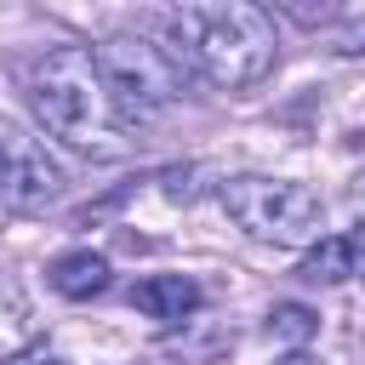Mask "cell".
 Wrapping results in <instances>:
<instances>
[{"mask_svg": "<svg viewBox=\"0 0 365 365\" xmlns=\"http://www.w3.org/2000/svg\"><path fill=\"white\" fill-rule=\"evenodd\" d=\"M160 23H165V51L222 91L257 86L279 57L274 17L251 0H182Z\"/></svg>", "mask_w": 365, "mask_h": 365, "instance_id": "1", "label": "cell"}, {"mask_svg": "<svg viewBox=\"0 0 365 365\" xmlns=\"http://www.w3.org/2000/svg\"><path fill=\"white\" fill-rule=\"evenodd\" d=\"M222 211L268 245H308L325 228V205L308 182L291 177H234L222 182Z\"/></svg>", "mask_w": 365, "mask_h": 365, "instance_id": "3", "label": "cell"}, {"mask_svg": "<svg viewBox=\"0 0 365 365\" xmlns=\"http://www.w3.org/2000/svg\"><path fill=\"white\" fill-rule=\"evenodd\" d=\"M131 308L160 319V325H177V319H188L200 308V285L188 274H148V279L131 285Z\"/></svg>", "mask_w": 365, "mask_h": 365, "instance_id": "6", "label": "cell"}, {"mask_svg": "<svg viewBox=\"0 0 365 365\" xmlns=\"http://www.w3.org/2000/svg\"><path fill=\"white\" fill-rule=\"evenodd\" d=\"M274 365H319V359H314V354H302V348H297V354H285V359H274Z\"/></svg>", "mask_w": 365, "mask_h": 365, "instance_id": "10", "label": "cell"}, {"mask_svg": "<svg viewBox=\"0 0 365 365\" xmlns=\"http://www.w3.org/2000/svg\"><path fill=\"white\" fill-rule=\"evenodd\" d=\"M46 365H63V359H46Z\"/></svg>", "mask_w": 365, "mask_h": 365, "instance_id": "12", "label": "cell"}, {"mask_svg": "<svg viewBox=\"0 0 365 365\" xmlns=\"http://www.w3.org/2000/svg\"><path fill=\"white\" fill-rule=\"evenodd\" d=\"M46 279H51L57 297H74V302L103 297V291H108V257H103V251H63V257L46 268Z\"/></svg>", "mask_w": 365, "mask_h": 365, "instance_id": "7", "label": "cell"}, {"mask_svg": "<svg viewBox=\"0 0 365 365\" xmlns=\"http://www.w3.org/2000/svg\"><path fill=\"white\" fill-rule=\"evenodd\" d=\"M354 245H359V251H365V222H359V234H354Z\"/></svg>", "mask_w": 365, "mask_h": 365, "instance_id": "11", "label": "cell"}, {"mask_svg": "<svg viewBox=\"0 0 365 365\" xmlns=\"http://www.w3.org/2000/svg\"><path fill=\"white\" fill-rule=\"evenodd\" d=\"M354 262H359L354 234H319L314 251L302 257V279H308V285H336V279L354 274Z\"/></svg>", "mask_w": 365, "mask_h": 365, "instance_id": "8", "label": "cell"}, {"mask_svg": "<svg viewBox=\"0 0 365 365\" xmlns=\"http://www.w3.org/2000/svg\"><path fill=\"white\" fill-rule=\"evenodd\" d=\"M268 325H274V336H285V342H308V336L319 331V314L302 308V302H274Z\"/></svg>", "mask_w": 365, "mask_h": 365, "instance_id": "9", "label": "cell"}, {"mask_svg": "<svg viewBox=\"0 0 365 365\" xmlns=\"http://www.w3.org/2000/svg\"><path fill=\"white\" fill-rule=\"evenodd\" d=\"M29 97H34V114L46 120V131L63 137L68 148H80L91 160H120L131 148V125L97 68V51L51 46L29 68Z\"/></svg>", "mask_w": 365, "mask_h": 365, "instance_id": "2", "label": "cell"}, {"mask_svg": "<svg viewBox=\"0 0 365 365\" xmlns=\"http://www.w3.org/2000/svg\"><path fill=\"white\" fill-rule=\"evenodd\" d=\"M63 188H68V177L46 154V143L29 125H17L11 114H0V200L17 211H46L63 200Z\"/></svg>", "mask_w": 365, "mask_h": 365, "instance_id": "5", "label": "cell"}, {"mask_svg": "<svg viewBox=\"0 0 365 365\" xmlns=\"http://www.w3.org/2000/svg\"><path fill=\"white\" fill-rule=\"evenodd\" d=\"M97 68H103V80H108L125 125L154 120V114H165V108L182 97V63H177L165 46L143 40V34H114V40H103V46H97Z\"/></svg>", "mask_w": 365, "mask_h": 365, "instance_id": "4", "label": "cell"}]
</instances>
